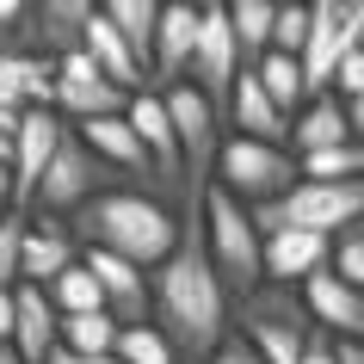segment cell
Listing matches in <instances>:
<instances>
[{
    "instance_id": "cell-1",
    "label": "cell",
    "mask_w": 364,
    "mask_h": 364,
    "mask_svg": "<svg viewBox=\"0 0 364 364\" xmlns=\"http://www.w3.org/2000/svg\"><path fill=\"white\" fill-rule=\"evenodd\" d=\"M154 284V327L167 333L179 364H204L216 358V346L229 340V290L216 278L210 241H204V204L179 210V247L167 253V266L149 272Z\"/></svg>"
},
{
    "instance_id": "cell-2",
    "label": "cell",
    "mask_w": 364,
    "mask_h": 364,
    "mask_svg": "<svg viewBox=\"0 0 364 364\" xmlns=\"http://www.w3.org/2000/svg\"><path fill=\"white\" fill-rule=\"evenodd\" d=\"M75 241H80V253L99 247V253H117V259L154 272V266H167V253L179 247V210L161 192H149V186L117 179V186H105L75 216Z\"/></svg>"
},
{
    "instance_id": "cell-3",
    "label": "cell",
    "mask_w": 364,
    "mask_h": 364,
    "mask_svg": "<svg viewBox=\"0 0 364 364\" xmlns=\"http://www.w3.org/2000/svg\"><path fill=\"white\" fill-rule=\"evenodd\" d=\"M229 327L266 364H303V346H309V333H315V315H309V303H303V284H259L253 296L235 303Z\"/></svg>"
},
{
    "instance_id": "cell-4",
    "label": "cell",
    "mask_w": 364,
    "mask_h": 364,
    "mask_svg": "<svg viewBox=\"0 0 364 364\" xmlns=\"http://www.w3.org/2000/svg\"><path fill=\"white\" fill-rule=\"evenodd\" d=\"M204 241H210V259L229 303H241L266 284V235L253 229L247 204H235L223 186H210V198H204Z\"/></svg>"
},
{
    "instance_id": "cell-5",
    "label": "cell",
    "mask_w": 364,
    "mask_h": 364,
    "mask_svg": "<svg viewBox=\"0 0 364 364\" xmlns=\"http://www.w3.org/2000/svg\"><path fill=\"white\" fill-rule=\"evenodd\" d=\"M216 186L247 204V210H266L278 198H290L303 186V161L278 142H253V136H223V154H216Z\"/></svg>"
},
{
    "instance_id": "cell-6",
    "label": "cell",
    "mask_w": 364,
    "mask_h": 364,
    "mask_svg": "<svg viewBox=\"0 0 364 364\" xmlns=\"http://www.w3.org/2000/svg\"><path fill=\"white\" fill-rule=\"evenodd\" d=\"M173 130H179V154H186V186H179V210L204 204L216 186V154H223V112L198 87H173L167 93Z\"/></svg>"
},
{
    "instance_id": "cell-7",
    "label": "cell",
    "mask_w": 364,
    "mask_h": 364,
    "mask_svg": "<svg viewBox=\"0 0 364 364\" xmlns=\"http://www.w3.org/2000/svg\"><path fill=\"white\" fill-rule=\"evenodd\" d=\"M105 186H117V173L105 167V161L80 142V130L68 124V130H62V142H56V161H50V173H43V186H38V204H31V210H38V216H62V223H68V216H80L99 192H105Z\"/></svg>"
},
{
    "instance_id": "cell-8",
    "label": "cell",
    "mask_w": 364,
    "mask_h": 364,
    "mask_svg": "<svg viewBox=\"0 0 364 364\" xmlns=\"http://www.w3.org/2000/svg\"><path fill=\"white\" fill-rule=\"evenodd\" d=\"M241 43H235V25H229V6L223 0H204V25H198V56H192V75H186V87H198V93L210 99L216 112L229 117V93L235 80H241Z\"/></svg>"
},
{
    "instance_id": "cell-9",
    "label": "cell",
    "mask_w": 364,
    "mask_h": 364,
    "mask_svg": "<svg viewBox=\"0 0 364 364\" xmlns=\"http://www.w3.org/2000/svg\"><path fill=\"white\" fill-rule=\"evenodd\" d=\"M130 130L142 136V149H149V167H154V186L167 204H179V186H186V154H179V130H173V112H167V93H136L130 99Z\"/></svg>"
},
{
    "instance_id": "cell-10",
    "label": "cell",
    "mask_w": 364,
    "mask_h": 364,
    "mask_svg": "<svg viewBox=\"0 0 364 364\" xmlns=\"http://www.w3.org/2000/svg\"><path fill=\"white\" fill-rule=\"evenodd\" d=\"M56 112L75 117V124H93V117H124V112H130V93L99 75V62L87 56V50H75V56L56 62Z\"/></svg>"
},
{
    "instance_id": "cell-11",
    "label": "cell",
    "mask_w": 364,
    "mask_h": 364,
    "mask_svg": "<svg viewBox=\"0 0 364 364\" xmlns=\"http://www.w3.org/2000/svg\"><path fill=\"white\" fill-rule=\"evenodd\" d=\"M68 130L62 112H25L19 117V136H13V210H31L38 204V186L50 161H56V142Z\"/></svg>"
},
{
    "instance_id": "cell-12",
    "label": "cell",
    "mask_w": 364,
    "mask_h": 364,
    "mask_svg": "<svg viewBox=\"0 0 364 364\" xmlns=\"http://www.w3.org/2000/svg\"><path fill=\"white\" fill-rule=\"evenodd\" d=\"M93 13H99V6H87V0H38V6L25 13V31H19L13 50H31V56H43V62L75 56L80 43H87Z\"/></svg>"
},
{
    "instance_id": "cell-13",
    "label": "cell",
    "mask_w": 364,
    "mask_h": 364,
    "mask_svg": "<svg viewBox=\"0 0 364 364\" xmlns=\"http://www.w3.org/2000/svg\"><path fill=\"white\" fill-rule=\"evenodd\" d=\"M80 259H87V272L99 278V290H105V315H112L117 327L154 321V284H149V272H142V266L117 259V253H99V247H87Z\"/></svg>"
},
{
    "instance_id": "cell-14",
    "label": "cell",
    "mask_w": 364,
    "mask_h": 364,
    "mask_svg": "<svg viewBox=\"0 0 364 364\" xmlns=\"http://www.w3.org/2000/svg\"><path fill=\"white\" fill-rule=\"evenodd\" d=\"M198 25H204V6H192V0H167L161 6V31H154V93L186 87L192 56H198Z\"/></svg>"
},
{
    "instance_id": "cell-15",
    "label": "cell",
    "mask_w": 364,
    "mask_h": 364,
    "mask_svg": "<svg viewBox=\"0 0 364 364\" xmlns=\"http://www.w3.org/2000/svg\"><path fill=\"white\" fill-rule=\"evenodd\" d=\"M68 266H80L75 223H62V216H31V229H25V266H19V284L50 290Z\"/></svg>"
},
{
    "instance_id": "cell-16",
    "label": "cell",
    "mask_w": 364,
    "mask_h": 364,
    "mask_svg": "<svg viewBox=\"0 0 364 364\" xmlns=\"http://www.w3.org/2000/svg\"><path fill=\"white\" fill-rule=\"evenodd\" d=\"M75 130H80V142H87L117 179L161 192V186H154V167H149V149H142V136L130 130V117H93V124H75Z\"/></svg>"
},
{
    "instance_id": "cell-17",
    "label": "cell",
    "mask_w": 364,
    "mask_h": 364,
    "mask_svg": "<svg viewBox=\"0 0 364 364\" xmlns=\"http://www.w3.org/2000/svg\"><path fill=\"white\" fill-rule=\"evenodd\" d=\"M56 346H62V315H56V303H50V290L19 284L13 290V352H19L25 364H50Z\"/></svg>"
},
{
    "instance_id": "cell-18",
    "label": "cell",
    "mask_w": 364,
    "mask_h": 364,
    "mask_svg": "<svg viewBox=\"0 0 364 364\" xmlns=\"http://www.w3.org/2000/svg\"><path fill=\"white\" fill-rule=\"evenodd\" d=\"M303 303L315 315V327H327L346 346H364V290H352L333 272H315V278H303Z\"/></svg>"
},
{
    "instance_id": "cell-19",
    "label": "cell",
    "mask_w": 364,
    "mask_h": 364,
    "mask_svg": "<svg viewBox=\"0 0 364 364\" xmlns=\"http://www.w3.org/2000/svg\"><path fill=\"white\" fill-rule=\"evenodd\" d=\"M0 105L6 112H56V62L31 50H0Z\"/></svg>"
},
{
    "instance_id": "cell-20",
    "label": "cell",
    "mask_w": 364,
    "mask_h": 364,
    "mask_svg": "<svg viewBox=\"0 0 364 364\" xmlns=\"http://www.w3.org/2000/svg\"><path fill=\"white\" fill-rule=\"evenodd\" d=\"M327 259H333V235H315V229L266 235V284H303V278L327 272Z\"/></svg>"
},
{
    "instance_id": "cell-21",
    "label": "cell",
    "mask_w": 364,
    "mask_h": 364,
    "mask_svg": "<svg viewBox=\"0 0 364 364\" xmlns=\"http://www.w3.org/2000/svg\"><path fill=\"white\" fill-rule=\"evenodd\" d=\"M229 124H235L229 136H253V142H278V149H290V117L266 99V87H259L253 68H241V80H235V93H229Z\"/></svg>"
},
{
    "instance_id": "cell-22",
    "label": "cell",
    "mask_w": 364,
    "mask_h": 364,
    "mask_svg": "<svg viewBox=\"0 0 364 364\" xmlns=\"http://www.w3.org/2000/svg\"><path fill=\"white\" fill-rule=\"evenodd\" d=\"M346 142H358V136H352V124H346V99H333V93L309 99L303 112L290 117V154H296V161L327 154V149H346Z\"/></svg>"
},
{
    "instance_id": "cell-23",
    "label": "cell",
    "mask_w": 364,
    "mask_h": 364,
    "mask_svg": "<svg viewBox=\"0 0 364 364\" xmlns=\"http://www.w3.org/2000/svg\"><path fill=\"white\" fill-rule=\"evenodd\" d=\"M80 50H87V56L99 62V75L112 80V87H124V93H149L154 80H149V68H142V62H136V50L124 38H117V25L105 19V13H93V25H87V43H80Z\"/></svg>"
},
{
    "instance_id": "cell-24",
    "label": "cell",
    "mask_w": 364,
    "mask_h": 364,
    "mask_svg": "<svg viewBox=\"0 0 364 364\" xmlns=\"http://www.w3.org/2000/svg\"><path fill=\"white\" fill-rule=\"evenodd\" d=\"M99 13L117 25V38L136 50V62H142V68H149V80H154V31H161V0H105Z\"/></svg>"
},
{
    "instance_id": "cell-25",
    "label": "cell",
    "mask_w": 364,
    "mask_h": 364,
    "mask_svg": "<svg viewBox=\"0 0 364 364\" xmlns=\"http://www.w3.org/2000/svg\"><path fill=\"white\" fill-rule=\"evenodd\" d=\"M229 25H235V43H241V62L247 68L272 56V25H278V6L272 0H235Z\"/></svg>"
},
{
    "instance_id": "cell-26",
    "label": "cell",
    "mask_w": 364,
    "mask_h": 364,
    "mask_svg": "<svg viewBox=\"0 0 364 364\" xmlns=\"http://www.w3.org/2000/svg\"><path fill=\"white\" fill-rule=\"evenodd\" d=\"M253 75H259L266 99H272L284 117H296V112L309 105V80H303V62H296V56H278V50H272L266 62H253Z\"/></svg>"
},
{
    "instance_id": "cell-27",
    "label": "cell",
    "mask_w": 364,
    "mask_h": 364,
    "mask_svg": "<svg viewBox=\"0 0 364 364\" xmlns=\"http://www.w3.org/2000/svg\"><path fill=\"white\" fill-rule=\"evenodd\" d=\"M117 333L124 327L112 315H62V352H80V358H112Z\"/></svg>"
},
{
    "instance_id": "cell-28",
    "label": "cell",
    "mask_w": 364,
    "mask_h": 364,
    "mask_svg": "<svg viewBox=\"0 0 364 364\" xmlns=\"http://www.w3.org/2000/svg\"><path fill=\"white\" fill-rule=\"evenodd\" d=\"M50 303H56V315H105V290H99V278L87 272V259L68 266L56 284H50Z\"/></svg>"
},
{
    "instance_id": "cell-29",
    "label": "cell",
    "mask_w": 364,
    "mask_h": 364,
    "mask_svg": "<svg viewBox=\"0 0 364 364\" xmlns=\"http://www.w3.org/2000/svg\"><path fill=\"white\" fill-rule=\"evenodd\" d=\"M117 358H124V364H179V358H173V346H167V333H161L154 321L124 327V333H117Z\"/></svg>"
},
{
    "instance_id": "cell-30",
    "label": "cell",
    "mask_w": 364,
    "mask_h": 364,
    "mask_svg": "<svg viewBox=\"0 0 364 364\" xmlns=\"http://www.w3.org/2000/svg\"><path fill=\"white\" fill-rule=\"evenodd\" d=\"M25 229H31V216H25V210H6V216H0V290H19Z\"/></svg>"
},
{
    "instance_id": "cell-31",
    "label": "cell",
    "mask_w": 364,
    "mask_h": 364,
    "mask_svg": "<svg viewBox=\"0 0 364 364\" xmlns=\"http://www.w3.org/2000/svg\"><path fill=\"white\" fill-rule=\"evenodd\" d=\"M327 272H333V278H346L352 290H364V216L352 223V229L333 235V259H327Z\"/></svg>"
},
{
    "instance_id": "cell-32",
    "label": "cell",
    "mask_w": 364,
    "mask_h": 364,
    "mask_svg": "<svg viewBox=\"0 0 364 364\" xmlns=\"http://www.w3.org/2000/svg\"><path fill=\"white\" fill-rule=\"evenodd\" d=\"M309 25H315V6H278V25H272V50H278V56H296V62H303Z\"/></svg>"
},
{
    "instance_id": "cell-33",
    "label": "cell",
    "mask_w": 364,
    "mask_h": 364,
    "mask_svg": "<svg viewBox=\"0 0 364 364\" xmlns=\"http://www.w3.org/2000/svg\"><path fill=\"white\" fill-rule=\"evenodd\" d=\"M333 87H340V99L352 105V99H364V50H346L340 75H333Z\"/></svg>"
},
{
    "instance_id": "cell-34",
    "label": "cell",
    "mask_w": 364,
    "mask_h": 364,
    "mask_svg": "<svg viewBox=\"0 0 364 364\" xmlns=\"http://www.w3.org/2000/svg\"><path fill=\"white\" fill-rule=\"evenodd\" d=\"M204 364H266V358H259V352H253V346H247V340H241V333L229 327V340L216 346V358H204Z\"/></svg>"
},
{
    "instance_id": "cell-35",
    "label": "cell",
    "mask_w": 364,
    "mask_h": 364,
    "mask_svg": "<svg viewBox=\"0 0 364 364\" xmlns=\"http://www.w3.org/2000/svg\"><path fill=\"white\" fill-rule=\"evenodd\" d=\"M303 364H340V340H333L327 327H315L309 346H303Z\"/></svg>"
},
{
    "instance_id": "cell-36",
    "label": "cell",
    "mask_w": 364,
    "mask_h": 364,
    "mask_svg": "<svg viewBox=\"0 0 364 364\" xmlns=\"http://www.w3.org/2000/svg\"><path fill=\"white\" fill-rule=\"evenodd\" d=\"M0 346H13V290H0Z\"/></svg>"
},
{
    "instance_id": "cell-37",
    "label": "cell",
    "mask_w": 364,
    "mask_h": 364,
    "mask_svg": "<svg viewBox=\"0 0 364 364\" xmlns=\"http://www.w3.org/2000/svg\"><path fill=\"white\" fill-rule=\"evenodd\" d=\"M50 364H124V358H117V352H112V358H80V352H62V346H56V358H50Z\"/></svg>"
},
{
    "instance_id": "cell-38",
    "label": "cell",
    "mask_w": 364,
    "mask_h": 364,
    "mask_svg": "<svg viewBox=\"0 0 364 364\" xmlns=\"http://www.w3.org/2000/svg\"><path fill=\"white\" fill-rule=\"evenodd\" d=\"M13 210V167H6V161H0V216Z\"/></svg>"
},
{
    "instance_id": "cell-39",
    "label": "cell",
    "mask_w": 364,
    "mask_h": 364,
    "mask_svg": "<svg viewBox=\"0 0 364 364\" xmlns=\"http://www.w3.org/2000/svg\"><path fill=\"white\" fill-rule=\"evenodd\" d=\"M346 124H352V136L364 142V99H352V105H346Z\"/></svg>"
},
{
    "instance_id": "cell-40",
    "label": "cell",
    "mask_w": 364,
    "mask_h": 364,
    "mask_svg": "<svg viewBox=\"0 0 364 364\" xmlns=\"http://www.w3.org/2000/svg\"><path fill=\"white\" fill-rule=\"evenodd\" d=\"M340 364H364V346H346L340 340Z\"/></svg>"
},
{
    "instance_id": "cell-41",
    "label": "cell",
    "mask_w": 364,
    "mask_h": 364,
    "mask_svg": "<svg viewBox=\"0 0 364 364\" xmlns=\"http://www.w3.org/2000/svg\"><path fill=\"white\" fill-rule=\"evenodd\" d=\"M0 364H25V358H19V352H13V346H0Z\"/></svg>"
},
{
    "instance_id": "cell-42",
    "label": "cell",
    "mask_w": 364,
    "mask_h": 364,
    "mask_svg": "<svg viewBox=\"0 0 364 364\" xmlns=\"http://www.w3.org/2000/svg\"><path fill=\"white\" fill-rule=\"evenodd\" d=\"M358 50H364V38H358Z\"/></svg>"
}]
</instances>
